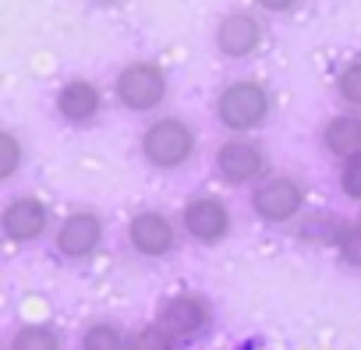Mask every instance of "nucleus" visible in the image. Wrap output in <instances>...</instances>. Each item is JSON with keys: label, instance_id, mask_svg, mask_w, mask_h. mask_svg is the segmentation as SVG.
<instances>
[{"label": "nucleus", "instance_id": "nucleus-1", "mask_svg": "<svg viewBox=\"0 0 361 350\" xmlns=\"http://www.w3.org/2000/svg\"><path fill=\"white\" fill-rule=\"evenodd\" d=\"M266 106H269V99H266V89L262 85L238 82V85H231L220 96V120L227 127L245 131V127H252V124H259L266 117Z\"/></svg>", "mask_w": 361, "mask_h": 350}, {"label": "nucleus", "instance_id": "nucleus-2", "mask_svg": "<svg viewBox=\"0 0 361 350\" xmlns=\"http://www.w3.org/2000/svg\"><path fill=\"white\" fill-rule=\"evenodd\" d=\"M192 152V131L180 120H159L145 131V156L156 166H177Z\"/></svg>", "mask_w": 361, "mask_h": 350}, {"label": "nucleus", "instance_id": "nucleus-3", "mask_svg": "<svg viewBox=\"0 0 361 350\" xmlns=\"http://www.w3.org/2000/svg\"><path fill=\"white\" fill-rule=\"evenodd\" d=\"M117 92H121L124 106H131V110H152V106L163 99V92H166L163 71H159L156 64H131V68L121 75Z\"/></svg>", "mask_w": 361, "mask_h": 350}, {"label": "nucleus", "instance_id": "nucleus-4", "mask_svg": "<svg viewBox=\"0 0 361 350\" xmlns=\"http://www.w3.org/2000/svg\"><path fill=\"white\" fill-rule=\"evenodd\" d=\"M206 318H209L206 301H199V297H192V294H180V297L166 301L163 311H159V325H163L170 336H192V332H199V329L206 325Z\"/></svg>", "mask_w": 361, "mask_h": 350}, {"label": "nucleus", "instance_id": "nucleus-5", "mask_svg": "<svg viewBox=\"0 0 361 350\" xmlns=\"http://www.w3.org/2000/svg\"><path fill=\"white\" fill-rule=\"evenodd\" d=\"M255 209L266 220H290L301 209V188L287 177H273L255 192Z\"/></svg>", "mask_w": 361, "mask_h": 350}, {"label": "nucleus", "instance_id": "nucleus-6", "mask_svg": "<svg viewBox=\"0 0 361 350\" xmlns=\"http://www.w3.org/2000/svg\"><path fill=\"white\" fill-rule=\"evenodd\" d=\"M185 223H188V234L192 237H199V241H220L227 234V209L216 199H199V202L188 206Z\"/></svg>", "mask_w": 361, "mask_h": 350}, {"label": "nucleus", "instance_id": "nucleus-7", "mask_svg": "<svg viewBox=\"0 0 361 350\" xmlns=\"http://www.w3.org/2000/svg\"><path fill=\"white\" fill-rule=\"evenodd\" d=\"M259 170H262V152L252 142H231L220 149V173L227 181L241 185V181L255 177Z\"/></svg>", "mask_w": 361, "mask_h": 350}, {"label": "nucleus", "instance_id": "nucleus-8", "mask_svg": "<svg viewBox=\"0 0 361 350\" xmlns=\"http://www.w3.org/2000/svg\"><path fill=\"white\" fill-rule=\"evenodd\" d=\"M96 241H99V220L89 216V213H75V216L61 227V237H57L61 251L71 255V258L89 255V251L96 248Z\"/></svg>", "mask_w": 361, "mask_h": 350}, {"label": "nucleus", "instance_id": "nucleus-9", "mask_svg": "<svg viewBox=\"0 0 361 350\" xmlns=\"http://www.w3.org/2000/svg\"><path fill=\"white\" fill-rule=\"evenodd\" d=\"M131 241H135V248L145 251V255H163V251L173 244V230H170V223H166L163 216L142 213V216L131 223Z\"/></svg>", "mask_w": 361, "mask_h": 350}, {"label": "nucleus", "instance_id": "nucleus-10", "mask_svg": "<svg viewBox=\"0 0 361 350\" xmlns=\"http://www.w3.org/2000/svg\"><path fill=\"white\" fill-rule=\"evenodd\" d=\"M43 223H47V213H43V206H39L36 199H18V202L4 213V230H8V237H15V241H32V237L43 230Z\"/></svg>", "mask_w": 361, "mask_h": 350}, {"label": "nucleus", "instance_id": "nucleus-11", "mask_svg": "<svg viewBox=\"0 0 361 350\" xmlns=\"http://www.w3.org/2000/svg\"><path fill=\"white\" fill-rule=\"evenodd\" d=\"M255 43H259V25H255V18H248V15H231V18L220 25V50H224V54L241 57V54H248Z\"/></svg>", "mask_w": 361, "mask_h": 350}, {"label": "nucleus", "instance_id": "nucleus-12", "mask_svg": "<svg viewBox=\"0 0 361 350\" xmlns=\"http://www.w3.org/2000/svg\"><path fill=\"white\" fill-rule=\"evenodd\" d=\"M57 106H61V113H64L68 120H85V117L96 113V106H99V92H96L89 82H71V85L61 92Z\"/></svg>", "mask_w": 361, "mask_h": 350}, {"label": "nucleus", "instance_id": "nucleus-13", "mask_svg": "<svg viewBox=\"0 0 361 350\" xmlns=\"http://www.w3.org/2000/svg\"><path fill=\"white\" fill-rule=\"evenodd\" d=\"M326 145L336 152V156H361V120H350V117H340L326 127Z\"/></svg>", "mask_w": 361, "mask_h": 350}, {"label": "nucleus", "instance_id": "nucleus-14", "mask_svg": "<svg viewBox=\"0 0 361 350\" xmlns=\"http://www.w3.org/2000/svg\"><path fill=\"white\" fill-rule=\"evenodd\" d=\"M11 350H57V336L50 329H43V325H29V329H22L15 336Z\"/></svg>", "mask_w": 361, "mask_h": 350}, {"label": "nucleus", "instance_id": "nucleus-15", "mask_svg": "<svg viewBox=\"0 0 361 350\" xmlns=\"http://www.w3.org/2000/svg\"><path fill=\"white\" fill-rule=\"evenodd\" d=\"M82 350H128V346H124V336H121L114 325H92V329L85 332Z\"/></svg>", "mask_w": 361, "mask_h": 350}, {"label": "nucleus", "instance_id": "nucleus-16", "mask_svg": "<svg viewBox=\"0 0 361 350\" xmlns=\"http://www.w3.org/2000/svg\"><path fill=\"white\" fill-rule=\"evenodd\" d=\"M170 332L163 325H152V329H142L135 336V350H170Z\"/></svg>", "mask_w": 361, "mask_h": 350}, {"label": "nucleus", "instance_id": "nucleus-17", "mask_svg": "<svg viewBox=\"0 0 361 350\" xmlns=\"http://www.w3.org/2000/svg\"><path fill=\"white\" fill-rule=\"evenodd\" d=\"M340 96L347 103H361V64H350L340 75Z\"/></svg>", "mask_w": 361, "mask_h": 350}, {"label": "nucleus", "instance_id": "nucleus-18", "mask_svg": "<svg viewBox=\"0 0 361 350\" xmlns=\"http://www.w3.org/2000/svg\"><path fill=\"white\" fill-rule=\"evenodd\" d=\"M343 192L361 199V156H350L343 166Z\"/></svg>", "mask_w": 361, "mask_h": 350}, {"label": "nucleus", "instance_id": "nucleus-19", "mask_svg": "<svg viewBox=\"0 0 361 350\" xmlns=\"http://www.w3.org/2000/svg\"><path fill=\"white\" fill-rule=\"evenodd\" d=\"M343 248H347V255H350L354 262H361V230H354V234L347 237V244H343Z\"/></svg>", "mask_w": 361, "mask_h": 350}, {"label": "nucleus", "instance_id": "nucleus-20", "mask_svg": "<svg viewBox=\"0 0 361 350\" xmlns=\"http://www.w3.org/2000/svg\"><path fill=\"white\" fill-rule=\"evenodd\" d=\"M259 4H266V8H273V11H280V8H290L294 0H259Z\"/></svg>", "mask_w": 361, "mask_h": 350}, {"label": "nucleus", "instance_id": "nucleus-21", "mask_svg": "<svg viewBox=\"0 0 361 350\" xmlns=\"http://www.w3.org/2000/svg\"><path fill=\"white\" fill-rule=\"evenodd\" d=\"M241 350H255V346H252V343H245V346H241Z\"/></svg>", "mask_w": 361, "mask_h": 350}]
</instances>
